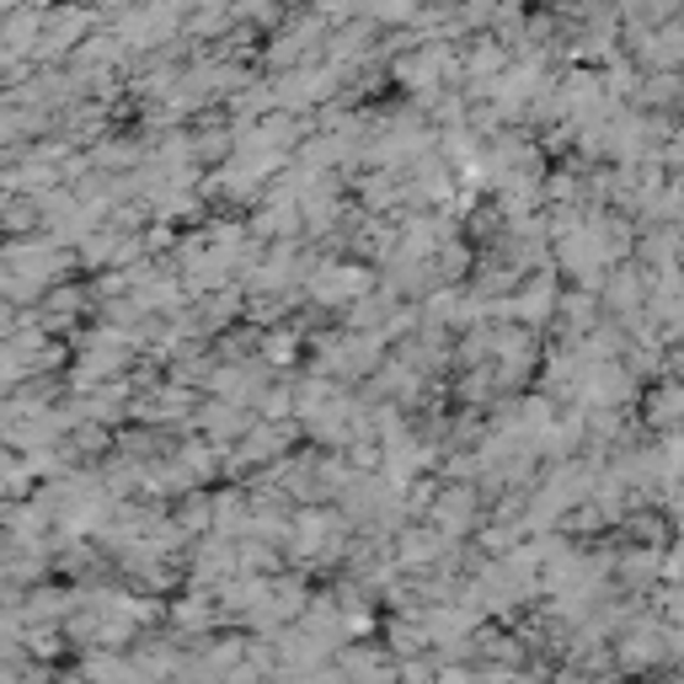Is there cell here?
I'll return each mask as SVG.
<instances>
[{
  "label": "cell",
  "mask_w": 684,
  "mask_h": 684,
  "mask_svg": "<svg viewBox=\"0 0 684 684\" xmlns=\"http://www.w3.org/2000/svg\"><path fill=\"white\" fill-rule=\"evenodd\" d=\"M610 295H615V306H621V311H631V306H636V295H642V278H636V273H621Z\"/></svg>",
  "instance_id": "obj_1"
}]
</instances>
